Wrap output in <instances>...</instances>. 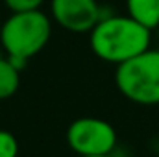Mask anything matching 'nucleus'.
<instances>
[{"label": "nucleus", "mask_w": 159, "mask_h": 157, "mask_svg": "<svg viewBox=\"0 0 159 157\" xmlns=\"http://www.w3.org/2000/svg\"><path fill=\"white\" fill-rule=\"evenodd\" d=\"M78 157H111V155H78Z\"/></svg>", "instance_id": "10"}, {"label": "nucleus", "mask_w": 159, "mask_h": 157, "mask_svg": "<svg viewBox=\"0 0 159 157\" xmlns=\"http://www.w3.org/2000/svg\"><path fill=\"white\" fill-rule=\"evenodd\" d=\"M17 155H19L17 137L7 129H0V157H17Z\"/></svg>", "instance_id": "8"}, {"label": "nucleus", "mask_w": 159, "mask_h": 157, "mask_svg": "<svg viewBox=\"0 0 159 157\" xmlns=\"http://www.w3.org/2000/svg\"><path fill=\"white\" fill-rule=\"evenodd\" d=\"M115 83L124 98L139 105L159 104V50L148 48L117 65Z\"/></svg>", "instance_id": "3"}, {"label": "nucleus", "mask_w": 159, "mask_h": 157, "mask_svg": "<svg viewBox=\"0 0 159 157\" xmlns=\"http://www.w3.org/2000/svg\"><path fill=\"white\" fill-rule=\"evenodd\" d=\"M126 9L133 20L150 32L159 28V0H126Z\"/></svg>", "instance_id": "6"}, {"label": "nucleus", "mask_w": 159, "mask_h": 157, "mask_svg": "<svg viewBox=\"0 0 159 157\" xmlns=\"http://www.w3.org/2000/svg\"><path fill=\"white\" fill-rule=\"evenodd\" d=\"M20 85V69L11 63L9 57L0 56V100L11 98Z\"/></svg>", "instance_id": "7"}, {"label": "nucleus", "mask_w": 159, "mask_h": 157, "mask_svg": "<svg viewBox=\"0 0 159 157\" xmlns=\"http://www.w3.org/2000/svg\"><path fill=\"white\" fill-rule=\"evenodd\" d=\"M152 32L129 15H104L89 32L94 56L106 63L120 65L150 48Z\"/></svg>", "instance_id": "1"}, {"label": "nucleus", "mask_w": 159, "mask_h": 157, "mask_svg": "<svg viewBox=\"0 0 159 157\" xmlns=\"http://www.w3.org/2000/svg\"><path fill=\"white\" fill-rule=\"evenodd\" d=\"M52 35V19L35 11H19L11 13L0 28V46L4 48L6 57L11 59L15 67L24 70L28 61L35 57L48 44Z\"/></svg>", "instance_id": "2"}, {"label": "nucleus", "mask_w": 159, "mask_h": 157, "mask_svg": "<svg viewBox=\"0 0 159 157\" xmlns=\"http://www.w3.org/2000/svg\"><path fill=\"white\" fill-rule=\"evenodd\" d=\"M102 17L98 0H50V19L72 34H89Z\"/></svg>", "instance_id": "5"}, {"label": "nucleus", "mask_w": 159, "mask_h": 157, "mask_svg": "<svg viewBox=\"0 0 159 157\" xmlns=\"http://www.w3.org/2000/svg\"><path fill=\"white\" fill-rule=\"evenodd\" d=\"M46 0H4L6 7L11 13H19V11H35L41 9V6Z\"/></svg>", "instance_id": "9"}, {"label": "nucleus", "mask_w": 159, "mask_h": 157, "mask_svg": "<svg viewBox=\"0 0 159 157\" xmlns=\"http://www.w3.org/2000/svg\"><path fill=\"white\" fill-rule=\"evenodd\" d=\"M67 144L76 155H111L117 148V131L104 118L81 117L67 128Z\"/></svg>", "instance_id": "4"}]
</instances>
